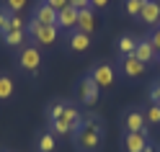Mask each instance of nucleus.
<instances>
[{"instance_id":"2","label":"nucleus","mask_w":160,"mask_h":152,"mask_svg":"<svg viewBox=\"0 0 160 152\" xmlns=\"http://www.w3.org/2000/svg\"><path fill=\"white\" fill-rule=\"evenodd\" d=\"M26 28H28V34H31L42 47H49V44H54V42H57V31H59L57 26H42L36 18H31Z\"/></svg>"},{"instance_id":"5","label":"nucleus","mask_w":160,"mask_h":152,"mask_svg":"<svg viewBox=\"0 0 160 152\" xmlns=\"http://www.w3.org/2000/svg\"><path fill=\"white\" fill-rule=\"evenodd\" d=\"M91 77H93V83L98 85V88H111L114 85V67L111 65H96L93 70H91Z\"/></svg>"},{"instance_id":"12","label":"nucleus","mask_w":160,"mask_h":152,"mask_svg":"<svg viewBox=\"0 0 160 152\" xmlns=\"http://www.w3.org/2000/svg\"><path fill=\"white\" fill-rule=\"evenodd\" d=\"M134 57L139 59V62H152V59H158V52L152 49V44H150V39H142V42H137V49H134Z\"/></svg>"},{"instance_id":"27","label":"nucleus","mask_w":160,"mask_h":152,"mask_svg":"<svg viewBox=\"0 0 160 152\" xmlns=\"http://www.w3.org/2000/svg\"><path fill=\"white\" fill-rule=\"evenodd\" d=\"M150 44H152V49H155V52L160 54V26H158L155 31H152V36H150Z\"/></svg>"},{"instance_id":"17","label":"nucleus","mask_w":160,"mask_h":152,"mask_svg":"<svg viewBox=\"0 0 160 152\" xmlns=\"http://www.w3.org/2000/svg\"><path fill=\"white\" fill-rule=\"evenodd\" d=\"M134 49H137V39L134 36H122V39H119V52H122L124 57L134 54Z\"/></svg>"},{"instance_id":"11","label":"nucleus","mask_w":160,"mask_h":152,"mask_svg":"<svg viewBox=\"0 0 160 152\" xmlns=\"http://www.w3.org/2000/svg\"><path fill=\"white\" fill-rule=\"evenodd\" d=\"M93 28H96V16H93V11H91V8L78 11V31H83V34L91 36Z\"/></svg>"},{"instance_id":"14","label":"nucleus","mask_w":160,"mask_h":152,"mask_svg":"<svg viewBox=\"0 0 160 152\" xmlns=\"http://www.w3.org/2000/svg\"><path fill=\"white\" fill-rule=\"evenodd\" d=\"M88 47H91V36L83 34V31H72V36H70V49L72 52H85Z\"/></svg>"},{"instance_id":"24","label":"nucleus","mask_w":160,"mask_h":152,"mask_svg":"<svg viewBox=\"0 0 160 152\" xmlns=\"http://www.w3.org/2000/svg\"><path fill=\"white\" fill-rule=\"evenodd\" d=\"M26 3H28V0H5V8L11 13H18L21 8H26Z\"/></svg>"},{"instance_id":"20","label":"nucleus","mask_w":160,"mask_h":152,"mask_svg":"<svg viewBox=\"0 0 160 152\" xmlns=\"http://www.w3.org/2000/svg\"><path fill=\"white\" fill-rule=\"evenodd\" d=\"M26 28V21L18 13H11V21H8V31H23Z\"/></svg>"},{"instance_id":"13","label":"nucleus","mask_w":160,"mask_h":152,"mask_svg":"<svg viewBox=\"0 0 160 152\" xmlns=\"http://www.w3.org/2000/svg\"><path fill=\"white\" fill-rule=\"evenodd\" d=\"M124 126H127V131H145V116H142V111H129L127 119H124Z\"/></svg>"},{"instance_id":"6","label":"nucleus","mask_w":160,"mask_h":152,"mask_svg":"<svg viewBox=\"0 0 160 152\" xmlns=\"http://www.w3.org/2000/svg\"><path fill=\"white\" fill-rule=\"evenodd\" d=\"M139 21L147 26L160 23V3L158 0H145L142 3V13H139Z\"/></svg>"},{"instance_id":"23","label":"nucleus","mask_w":160,"mask_h":152,"mask_svg":"<svg viewBox=\"0 0 160 152\" xmlns=\"http://www.w3.org/2000/svg\"><path fill=\"white\" fill-rule=\"evenodd\" d=\"M145 119L150 121V124H160V106L158 103H152L147 108V114H145Z\"/></svg>"},{"instance_id":"29","label":"nucleus","mask_w":160,"mask_h":152,"mask_svg":"<svg viewBox=\"0 0 160 152\" xmlns=\"http://www.w3.org/2000/svg\"><path fill=\"white\" fill-rule=\"evenodd\" d=\"M150 98H152V103H158V106H160V83H158V85H152V90H150Z\"/></svg>"},{"instance_id":"22","label":"nucleus","mask_w":160,"mask_h":152,"mask_svg":"<svg viewBox=\"0 0 160 152\" xmlns=\"http://www.w3.org/2000/svg\"><path fill=\"white\" fill-rule=\"evenodd\" d=\"M142 3H145V0H127V13L132 18H139V13H142Z\"/></svg>"},{"instance_id":"19","label":"nucleus","mask_w":160,"mask_h":152,"mask_svg":"<svg viewBox=\"0 0 160 152\" xmlns=\"http://www.w3.org/2000/svg\"><path fill=\"white\" fill-rule=\"evenodd\" d=\"M52 134H75V131L65 119H57V121H52Z\"/></svg>"},{"instance_id":"25","label":"nucleus","mask_w":160,"mask_h":152,"mask_svg":"<svg viewBox=\"0 0 160 152\" xmlns=\"http://www.w3.org/2000/svg\"><path fill=\"white\" fill-rule=\"evenodd\" d=\"M8 21H11V11H0V34H5L8 31Z\"/></svg>"},{"instance_id":"8","label":"nucleus","mask_w":160,"mask_h":152,"mask_svg":"<svg viewBox=\"0 0 160 152\" xmlns=\"http://www.w3.org/2000/svg\"><path fill=\"white\" fill-rule=\"evenodd\" d=\"M127 152H145L147 147V131H127Z\"/></svg>"},{"instance_id":"1","label":"nucleus","mask_w":160,"mask_h":152,"mask_svg":"<svg viewBox=\"0 0 160 152\" xmlns=\"http://www.w3.org/2000/svg\"><path fill=\"white\" fill-rule=\"evenodd\" d=\"M72 142L80 152H98L103 145V124L98 116H85L80 129L72 134Z\"/></svg>"},{"instance_id":"21","label":"nucleus","mask_w":160,"mask_h":152,"mask_svg":"<svg viewBox=\"0 0 160 152\" xmlns=\"http://www.w3.org/2000/svg\"><path fill=\"white\" fill-rule=\"evenodd\" d=\"M65 108H67V103H54V106H49V121H57V119H62L65 116Z\"/></svg>"},{"instance_id":"16","label":"nucleus","mask_w":160,"mask_h":152,"mask_svg":"<svg viewBox=\"0 0 160 152\" xmlns=\"http://www.w3.org/2000/svg\"><path fill=\"white\" fill-rule=\"evenodd\" d=\"M3 42L8 47H21L26 42V31H5L3 34Z\"/></svg>"},{"instance_id":"31","label":"nucleus","mask_w":160,"mask_h":152,"mask_svg":"<svg viewBox=\"0 0 160 152\" xmlns=\"http://www.w3.org/2000/svg\"><path fill=\"white\" fill-rule=\"evenodd\" d=\"M145 152H155V147H152V145H147V147H145Z\"/></svg>"},{"instance_id":"28","label":"nucleus","mask_w":160,"mask_h":152,"mask_svg":"<svg viewBox=\"0 0 160 152\" xmlns=\"http://www.w3.org/2000/svg\"><path fill=\"white\" fill-rule=\"evenodd\" d=\"M70 5L78 11H85V8H91V0H70Z\"/></svg>"},{"instance_id":"10","label":"nucleus","mask_w":160,"mask_h":152,"mask_svg":"<svg viewBox=\"0 0 160 152\" xmlns=\"http://www.w3.org/2000/svg\"><path fill=\"white\" fill-rule=\"evenodd\" d=\"M57 28H78V8H62L57 13Z\"/></svg>"},{"instance_id":"7","label":"nucleus","mask_w":160,"mask_h":152,"mask_svg":"<svg viewBox=\"0 0 160 152\" xmlns=\"http://www.w3.org/2000/svg\"><path fill=\"white\" fill-rule=\"evenodd\" d=\"M145 70H147V65L145 62H139V59L134 57V54H129V57H124V65H122V72L127 75V77H142L145 75Z\"/></svg>"},{"instance_id":"9","label":"nucleus","mask_w":160,"mask_h":152,"mask_svg":"<svg viewBox=\"0 0 160 152\" xmlns=\"http://www.w3.org/2000/svg\"><path fill=\"white\" fill-rule=\"evenodd\" d=\"M34 18H36V21L42 23V26H57V11H54V8H49V5L44 3V0L36 5Z\"/></svg>"},{"instance_id":"26","label":"nucleus","mask_w":160,"mask_h":152,"mask_svg":"<svg viewBox=\"0 0 160 152\" xmlns=\"http://www.w3.org/2000/svg\"><path fill=\"white\" fill-rule=\"evenodd\" d=\"M44 3H47L49 8H54V11L59 13L62 8H67V5H70V0H44Z\"/></svg>"},{"instance_id":"4","label":"nucleus","mask_w":160,"mask_h":152,"mask_svg":"<svg viewBox=\"0 0 160 152\" xmlns=\"http://www.w3.org/2000/svg\"><path fill=\"white\" fill-rule=\"evenodd\" d=\"M98 96H101V88L93 83V77H91V75L80 80V85H78V98L83 101L85 106H93L96 101H98Z\"/></svg>"},{"instance_id":"3","label":"nucleus","mask_w":160,"mask_h":152,"mask_svg":"<svg viewBox=\"0 0 160 152\" xmlns=\"http://www.w3.org/2000/svg\"><path fill=\"white\" fill-rule=\"evenodd\" d=\"M18 65L31 77H39V67H42V52H39V47H23L21 57H18Z\"/></svg>"},{"instance_id":"30","label":"nucleus","mask_w":160,"mask_h":152,"mask_svg":"<svg viewBox=\"0 0 160 152\" xmlns=\"http://www.w3.org/2000/svg\"><path fill=\"white\" fill-rule=\"evenodd\" d=\"M91 5H93V8H106L108 0H91Z\"/></svg>"},{"instance_id":"15","label":"nucleus","mask_w":160,"mask_h":152,"mask_svg":"<svg viewBox=\"0 0 160 152\" xmlns=\"http://www.w3.org/2000/svg\"><path fill=\"white\" fill-rule=\"evenodd\" d=\"M13 90H16L13 80L8 75H0V101H11L13 98Z\"/></svg>"},{"instance_id":"32","label":"nucleus","mask_w":160,"mask_h":152,"mask_svg":"<svg viewBox=\"0 0 160 152\" xmlns=\"http://www.w3.org/2000/svg\"><path fill=\"white\" fill-rule=\"evenodd\" d=\"M158 62H160V54H158Z\"/></svg>"},{"instance_id":"18","label":"nucleus","mask_w":160,"mask_h":152,"mask_svg":"<svg viewBox=\"0 0 160 152\" xmlns=\"http://www.w3.org/2000/svg\"><path fill=\"white\" fill-rule=\"evenodd\" d=\"M57 142H54V134L52 131H47V134L39 137V152H54Z\"/></svg>"}]
</instances>
